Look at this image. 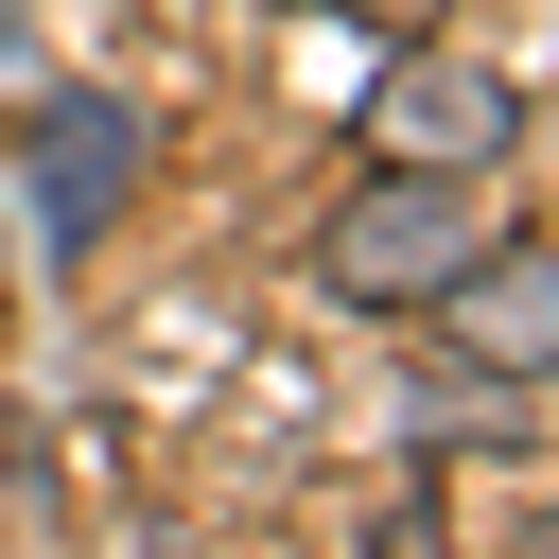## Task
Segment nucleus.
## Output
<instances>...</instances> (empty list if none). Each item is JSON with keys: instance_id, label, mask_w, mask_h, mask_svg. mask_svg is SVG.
<instances>
[{"instance_id": "obj_1", "label": "nucleus", "mask_w": 559, "mask_h": 559, "mask_svg": "<svg viewBox=\"0 0 559 559\" xmlns=\"http://www.w3.org/2000/svg\"><path fill=\"white\" fill-rule=\"evenodd\" d=\"M489 245V192L454 175V157H384L367 192H332V227H314V280L349 297V314H437V280Z\"/></svg>"}, {"instance_id": "obj_2", "label": "nucleus", "mask_w": 559, "mask_h": 559, "mask_svg": "<svg viewBox=\"0 0 559 559\" xmlns=\"http://www.w3.org/2000/svg\"><path fill=\"white\" fill-rule=\"evenodd\" d=\"M17 175H35V245H52V262H87V245L122 227V192H140V105L52 87V105L17 122Z\"/></svg>"}, {"instance_id": "obj_3", "label": "nucleus", "mask_w": 559, "mask_h": 559, "mask_svg": "<svg viewBox=\"0 0 559 559\" xmlns=\"http://www.w3.org/2000/svg\"><path fill=\"white\" fill-rule=\"evenodd\" d=\"M437 332H454L472 384H559V245H542V227H524V245H472V262L437 280Z\"/></svg>"}, {"instance_id": "obj_4", "label": "nucleus", "mask_w": 559, "mask_h": 559, "mask_svg": "<svg viewBox=\"0 0 559 559\" xmlns=\"http://www.w3.org/2000/svg\"><path fill=\"white\" fill-rule=\"evenodd\" d=\"M507 70H454V52H419V70H384V140L402 157H454V175H489L507 157Z\"/></svg>"}, {"instance_id": "obj_5", "label": "nucleus", "mask_w": 559, "mask_h": 559, "mask_svg": "<svg viewBox=\"0 0 559 559\" xmlns=\"http://www.w3.org/2000/svg\"><path fill=\"white\" fill-rule=\"evenodd\" d=\"M542 559H559V524H542Z\"/></svg>"}]
</instances>
